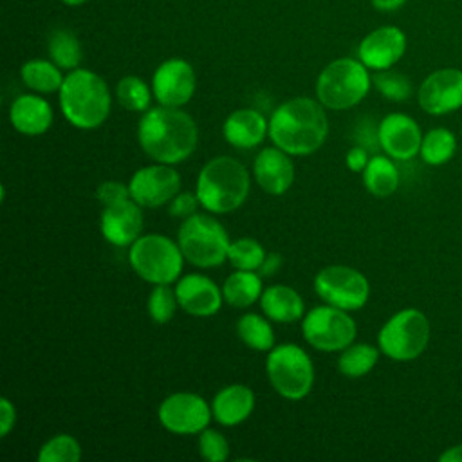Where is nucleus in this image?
<instances>
[{
  "instance_id": "nucleus-1",
  "label": "nucleus",
  "mask_w": 462,
  "mask_h": 462,
  "mask_svg": "<svg viewBox=\"0 0 462 462\" xmlns=\"http://www.w3.org/2000/svg\"><path fill=\"white\" fill-rule=\"evenodd\" d=\"M137 143L155 162L175 166L195 152L199 128L182 108L159 105L143 112L137 123Z\"/></svg>"
},
{
  "instance_id": "nucleus-2",
  "label": "nucleus",
  "mask_w": 462,
  "mask_h": 462,
  "mask_svg": "<svg viewBox=\"0 0 462 462\" xmlns=\"http://www.w3.org/2000/svg\"><path fill=\"white\" fill-rule=\"evenodd\" d=\"M328 135L325 106L312 97L298 96L280 103L269 117V139L292 157L319 150Z\"/></svg>"
},
{
  "instance_id": "nucleus-3",
  "label": "nucleus",
  "mask_w": 462,
  "mask_h": 462,
  "mask_svg": "<svg viewBox=\"0 0 462 462\" xmlns=\"http://www.w3.org/2000/svg\"><path fill=\"white\" fill-rule=\"evenodd\" d=\"M58 99L63 117L79 130L101 126L112 110V94L106 81L90 69L69 70Z\"/></svg>"
},
{
  "instance_id": "nucleus-4",
  "label": "nucleus",
  "mask_w": 462,
  "mask_h": 462,
  "mask_svg": "<svg viewBox=\"0 0 462 462\" xmlns=\"http://www.w3.org/2000/svg\"><path fill=\"white\" fill-rule=\"evenodd\" d=\"M251 189V173L245 164L229 155L209 159L199 171L195 193L200 206L213 213L224 215L238 209Z\"/></svg>"
},
{
  "instance_id": "nucleus-5",
  "label": "nucleus",
  "mask_w": 462,
  "mask_h": 462,
  "mask_svg": "<svg viewBox=\"0 0 462 462\" xmlns=\"http://www.w3.org/2000/svg\"><path fill=\"white\" fill-rule=\"evenodd\" d=\"M368 70L359 58L330 61L316 79V99L328 110H348L359 105L372 87Z\"/></svg>"
},
{
  "instance_id": "nucleus-6",
  "label": "nucleus",
  "mask_w": 462,
  "mask_h": 462,
  "mask_svg": "<svg viewBox=\"0 0 462 462\" xmlns=\"http://www.w3.org/2000/svg\"><path fill=\"white\" fill-rule=\"evenodd\" d=\"M177 242L188 263L200 269H213L227 262L229 235L226 227L208 213H195L184 218L177 231Z\"/></svg>"
},
{
  "instance_id": "nucleus-7",
  "label": "nucleus",
  "mask_w": 462,
  "mask_h": 462,
  "mask_svg": "<svg viewBox=\"0 0 462 462\" xmlns=\"http://www.w3.org/2000/svg\"><path fill=\"white\" fill-rule=\"evenodd\" d=\"M128 262L134 273L152 283H173L180 278L184 267V254L179 242L166 235L148 233L141 235L128 251Z\"/></svg>"
},
{
  "instance_id": "nucleus-8",
  "label": "nucleus",
  "mask_w": 462,
  "mask_h": 462,
  "mask_svg": "<svg viewBox=\"0 0 462 462\" xmlns=\"http://www.w3.org/2000/svg\"><path fill=\"white\" fill-rule=\"evenodd\" d=\"M265 374L274 392L287 401H301L314 386V363L296 343L274 345L267 352Z\"/></svg>"
},
{
  "instance_id": "nucleus-9",
  "label": "nucleus",
  "mask_w": 462,
  "mask_h": 462,
  "mask_svg": "<svg viewBox=\"0 0 462 462\" xmlns=\"http://www.w3.org/2000/svg\"><path fill=\"white\" fill-rule=\"evenodd\" d=\"M430 343V321L419 309H402L381 327L379 350L392 361H413Z\"/></svg>"
},
{
  "instance_id": "nucleus-10",
  "label": "nucleus",
  "mask_w": 462,
  "mask_h": 462,
  "mask_svg": "<svg viewBox=\"0 0 462 462\" xmlns=\"http://www.w3.org/2000/svg\"><path fill=\"white\" fill-rule=\"evenodd\" d=\"M357 325L348 310L334 305H318L301 318L303 339L319 352H341L354 343Z\"/></svg>"
},
{
  "instance_id": "nucleus-11",
  "label": "nucleus",
  "mask_w": 462,
  "mask_h": 462,
  "mask_svg": "<svg viewBox=\"0 0 462 462\" xmlns=\"http://www.w3.org/2000/svg\"><path fill=\"white\" fill-rule=\"evenodd\" d=\"M314 292L328 305L343 310H359L370 296L366 276L348 265H327L314 276Z\"/></svg>"
},
{
  "instance_id": "nucleus-12",
  "label": "nucleus",
  "mask_w": 462,
  "mask_h": 462,
  "mask_svg": "<svg viewBox=\"0 0 462 462\" xmlns=\"http://www.w3.org/2000/svg\"><path fill=\"white\" fill-rule=\"evenodd\" d=\"M159 422L173 435H199L213 419L211 402L193 392H175L162 399Z\"/></svg>"
},
{
  "instance_id": "nucleus-13",
  "label": "nucleus",
  "mask_w": 462,
  "mask_h": 462,
  "mask_svg": "<svg viewBox=\"0 0 462 462\" xmlns=\"http://www.w3.org/2000/svg\"><path fill=\"white\" fill-rule=\"evenodd\" d=\"M130 199L143 208L168 206L180 191V175L171 164L153 162L139 168L128 182Z\"/></svg>"
},
{
  "instance_id": "nucleus-14",
  "label": "nucleus",
  "mask_w": 462,
  "mask_h": 462,
  "mask_svg": "<svg viewBox=\"0 0 462 462\" xmlns=\"http://www.w3.org/2000/svg\"><path fill=\"white\" fill-rule=\"evenodd\" d=\"M195 88V70L184 58H168L153 70L152 90L159 105L180 108L191 101Z\"/></svg>"
},
{
  "instance_id": "nucleus-15",
  "label": "nucleus",
  "mask_w": 462,
  "mask_h": 462,
  "mask_svg": "<svg viewBox=\"0 0 462 462\" xmlns=\"http://www.w3.org/2000/svg\"><path fill=\"white\" fill-rule=\"evenodd\" d=\"M420 108L431 116H444L462 106V70L446 67L431 72L419 87Z\"/></svg>"
},
{
  "instance_id": "nucleus-16",
  "label": "nucleus",
  "mask_w": 462,
  "mask_h": 462,
  "mask_svg": "<svg viewBox=\"0 0 462 462\" xmlns=\"http://www.w3.org/2000/svg\"><path fill=\"white\" fill-rule=\"evenodd\" d=\"M377 143L388 157L410 161L420 152L422 132L411 116L392 112L386 114L377 126Z\"/></svg>"
},
{
  "instance_id": "nucleus-17",
  "label": "nucleus",
  "mask_w": 462,
  "mask_h": 462,
  "mask_svg": "<svg viewBox=\"0 0 462 462\" xmlns=\"http://www.w3.org/2000/svg\"><path fill=\"white\" fill-rule=\"evenodd\" d=\"M143 206H139L134 199H125L121 202L103 206L99 217V231L108 244L117 247L132 245L143 235Z\"/></svg>"
},
{
  "instance_id": "nucleus-18",
  "label": "nucleus",
  "mask_w": 462,
  "mask_h": 462,
  "mask_svg": "<svg viewBox=\"0 0 462 462\" xmlns=\"http://www.w3.org/2000/svg\"><path fill=\"white\" fill-rule=\"evenodd\" d=\"M406 52V34L395 25H383L370 31L357 47V58L370 70L392 69Z\"/></svg>"
},
{
  "instance_id": "nucleus-19",
  "label": "nucleus",
  "mask_w": 462,
  "mask_h": 462,
  "mask_svg": "<svg viewBox=\"0 0 462 462\" xmlns=\"http://www.w3.org/2000/svg\"><path fill=\"white\" fill-rule=\"evenodd\" d=\"M179 307L195 318H209L217 314L224 303L222 287L209 276L200 273H188L175 283Z\"/></svg>"
},
{
  "instance_id": "nucleus-20",
  "label": "nucleus",
  "mask_w": 462,
  "mask_h": 462,
  "mask_svg": "<svg viewBox=\"0 0 462 462\" xmlns=\"http://www.w3.org/2000/svg\"><path fill=\"white\" fill-rule=\"evenodd\" d=\"M287 152L278 146H265L253 161V177L262 191L283 195L294 182V162Z\"/></svg>"
},
{
  "instance_id": "nucleus-21",
  "label": "nucleus",
  "mask_w": 462,
  "mask_h": 462,
  "mask_svg": "<svg viewBox=\"0 0 462 462\" xmlns=\"http://www.w3.org/2000/svg\"><path fill=\"white\" fill-rule=\"evenodd\" d=\"M9 121L18 134L36 137L51 128L54 110L43 96L22 94L9 106Z\"/></svg>"
},
{
  "instance_id": "nucleus-22",
  "label": "nucleus",
  "mask_w": 462,
  "mask_h": 462,
  "mask_svg": "<svg viewBox=\"0 0 462 462\" xmlns=\"http://www.w3.org/2000/svg\"><path fill=\"white\" fill-rule=\"evenodd\" d=\"M222 135L231 146L251 150L269 137V121L254 108H238L224 119Z\"/></svg>"
},
{
  "instance_id": "nucleus-23",
  "label": "nucleus",
  "mask_w": 462,
  "mask_h": 462,
  "mask_svg": "<svg viewBox=\"0 0 462 462\" xmlns=\"http://www.w3.org/2000/svg\"><path fill=\"white\" fill-rule=\"evenodd\" d=\"M254 392L247 384L233 383L215 393L211 401V413L220 426L233 428L249 419L254 410Z\"/></svg>"
},
{
  "instance_id": "nucleus-24",
  "label": "nucleus",
  "mask_w": 462,
  "mask_h": 462,
  "mask_svg": "<svg viewBox=\"0 0 462 462\" xmlns=\"http://www.w3.org/2000/svg\"><path fill=\"white\" fill-rule=\"evenodd\" d=\"M260 309L274 323H296L305 316V301L301 294L283 283H274L263 289Z\"/></svg>"
},
{
  "instance_id": "nucleus-25",
  "label": "nucleus",
  "mask_w": 462,
  "mask_h": 462,
  "mask_svg": "<svg viewBox=\"0 0 462 462\" xmlns=\"http://www.w3.org/2000/svg\"><path fill=\"white\" fill-rule=\"evenodd\" d=\"M262 292H263V283L258 271L235 269L224 280V285H222L224 301L235 309L251 307L253 303L260 301Z\"/></svg>"
},
{
  "instance_id": "nucleus-26",
  "label": "nucleus",
  "mask_w": 462,
  "mask_h": 462,
  "mask_svg": "<svg viewBox=\"0 0 462 462\" xmlns=\"http://www.w3.org/2000/svg\"><path fill=\"white\" fill-rule=\"evenodd\" d=\"M361 175L366 191L374 197H390L399 188V170L386 153L372 155Z\"/></svg>"
},
{
  "instance_id": "nucleus-27",
  "label": "nucleus",
  "mask_w": 462,
  "mask_h": 462,
  "mask_svg": "<svg viewBox=\"0 0 462 462\" xmlns=\"http://www.w3.org/2000/svg\"><path fill=\"white\" fill-rule=\"evenodd\" d=\"M20 78H22V83L36 94L60 92L65 79V76L61 74V69L52 60H43V58H34L25 61L20 67Z\"/></svg>"
},
{
  "instance_id": "nucleus-28",
  "label": "nucleus",
  "mask_w": 462,
  "mask_h": 462,
  "mask_svg": "<svg viewBox=\"0 0 462 462\" xmlns=\"http://www.w3.org/2000/svg\"><path fill=\"white\" fill-rule=\"evenodd\" d=\"M47 52L61 70H74L83 60V47L78 36L67 27H56L49 32Z\"/></svg>"
},
{
  "instance_id": "nucleus-29",
  "label": "nucleus",
  "mask_w": 462,
  "mask_h": 462,
  "mask_svg": "<svg viewBox=\"0 0 462 462\" xmlns=\"http://www.w3.org/2000/svg\"><path fill=\"white\" fill-rule=\"evenodd\" d=\"M236 336L245 346L256 352H269L274 346V330L271 319L265 314H242L236 321Z\"/></svg>"
},
{
  "instance_id": "nucleus-30",
  "label": "nucleus",
  "mask_w": 462,
  "mask_h": 462,
  "mask_svg": "<svg viewBox=\"0 0 462 462\" xmlns=\"http://www.w3.org/2000/svg\"><path fill=\"white\" fill-rule=\"evenodd\" d=\"M379 346L370 343H352L341 350L337 359V370L348 379H359L372 372L379 361Z\"/></svg>"
},
{
  "instance_id": "nucleus-31",
  "label": "nucleus",
  "mask_w": 462,
  "mask_h": 462,
  "mask_svg": "<svg viewBox=\"0 0 462 462\" xmlns=\"http://www.w3.org/2000/svg\"><path fill=\"white\" fill-rule=\"evenodd\" d=\"M457 152V137L451 130L444 126H437L428 130L422 135L420 143V157L426 164L431 166H440L451 161V157Z\"/></svg>"
},
{
  "instance_id": "nucleus-32",
  "label": "nucleus",
  "mask_w": 462,
  "mask_h": 462,
  "mask_svg": "<svg viewBox=\"0 0 462 462\" xmlns=\"http://www.w3.org/2000/svg\"><path fill=\"white\" fill-rule=\"evenodd\" d=\"M153 97L152 87L139 76L128 74L117 81L116 99L128 112H146Z\"/></svg>"
},
{
  "instance_id": "nucleus-33",
  "label": "nucleus",
  "mask_w": 462,
  "mask_h": 462,
  "mask_svg": "<svg viewBox=\"0 0 462 462\" xmlns=\"http://www.w3.org/2000/svg\"><path fill=\"white\" fill-rule=\"evenodd\" d=\"M267 253L263 245L251 236H242L236 240H231L229 251H227V262L235 269H244V271H258L260 265L263 263Z\"/></svg>"
},
{
  "instance_id": "nucleus-34",
  "label": "nucleus",
  "mask_w": 462,
  "mask_h": 462,
  "mask_svg": "<svg viewBox=\"0 0 462 462\" xmlns=\"http://www.w3.org/2000/svg\"><path fill=\"white\" fill-rule=\"evenodd\" d=\"M38 462H79L81 444L69 433H58L45 440L36 455Z\"/></svg>"
},
{
  "instance_id": "nucleus-35",
  "label": "nucleus",
  "mask_w": 462,
  "mask_h": 462,
  "mask_svg": "<svg viewBox=\"0 0 462 462\" xmlns=\"http://www.w3.org/2000/svg\"><path fill=\"white\" fill-rule=\"evenodd\" d=\"M179 307L175 287L171 283H159L153 285L148 296V314L153 323L164 325L170 323L175 316V310Z\"/></svg>"
},
{
  "instance_id": "nucleus-36",
  "label": "nucleus",
  "mask_w": 462,
  "mask_h": 462,
  "mask_svg": "<svg viewBox=\"0 0 462 462\" xmlns=\"http://www.w3.org/2000/svg\"><path fill=\"white\" fill-rule=\"evenodd\" d=\"M372 83L383 97L395 103L406 101L411 96V81L408 79V76L392 69L377 70L372 76Z\"/></svg>"
},
{
  "instance_id": "nucleus-37",
  "label": "nucleus",
  "mask_w": 462,
  "mask_h": 462,
  "mask_svg": "<svg viewBox=\"0 0 462 462\" xmlns=\"http://www.w3.org/2000/svg\"><path fill=\"white\" fill-rule=\"evenodd\" d=\"M229 442L227 439L213 428H206L199 433V453L208 462H224L229 458Z\"/></svg>"
},
{
  "instance_id": "nucleus-38",
  "label": "nucleus",
  "mask_w": 462,
  "mask_h": 462,
  "mask_svg": "<svg viewBox=\"0 0 462 462\" xmlns=\"http://www.w3.org/2000/svg\"><path fill=\"white\" fill-rule=\"evenodd\" d=\"M200 206V200L197 197V193H191V191H179L170 202H168V213L175 218H188L191 215L197 213Z\"/></svg>"
},
{
  "instance_id": "nucleus-39",
  "label": "nucleus",
  "mask_w": 462,
  "mask_h": 462,
  "mask_svg": "<svg viewBox=\"0 0 462 462\" xmlns=\"http://www.w3.org/2000/svg\"><path fill=\"white\" fill-rule=\"evenodd\" d=\"M96 199L103 206H110L116 202H121L125 199H130L128 184H123L119 180H105L96 188Z\"/></svg>"
},
{
  "instance_id": "nucleus-40",
  "label": "nucleus",
  "mask_w": 462,
  "mask_h": 462,
  "mask_svg": "<svg viewBox=\"0 0 462 462\" xmlns=\"http://www.w3.org/2000/svg\"><path fill=\"white\" fill-rule=\"evenodd\" d=\"M368 161H370V157H368L366 148H365V146H359V144L352 146V148L346 152V155H345V164H346V168H348L350 171H354V173H363V170L366 168Z\"/></svg>"
},
{
  "instance_id": "nucleus-41",
  "label": "nucleus",
  "mask_w": 462,
  "mask_h": 462,
  "mask_svg": "<svg viewBox=\"0 0 462 462\" xmlns=\"http://www.w3.org/2000/svg\"><path fill=\"white\" fill-rule=\"evenodd\" d=\"M14 424H16V408L7 397H2L0 399V437H7L14 428Z\"/></svg>"
},
{
  "instance_id": "nucleus-42",
  "label": "nucleus",
  "mask_w": 462,
  "mask_h": 462,
  "mask_svg": "<svg viewBox=\"0 0 462 462\" xmlns=\"http://www.w3.org/2000/svg\"><path fill=\"white\" fill-rule=\"evenodd\" d=\"M282 262H283V260H282V254H280V253H267L263 263H262L260 269H258V274H260L262 278L273 276V274L282 267Z\"/></svg>"
},
{
  "instance_id": "nucleus-43",
  "label": "nucleus",
  "mask_w": 462,
  "mask_h": 462,
  "mask_svg": "<svg viewBox=\"0 0 462 462\" xmlns=\"http://www.w3.org/2000/svg\"><path fill=\"white\" fill-rule=\"evenodd\" d=\"M370 2H372V5H374L377 11L392 13V11L401 9L408 0H370Z\"/></svg>"
},
{
  "instance_id": "nucleus-44",
  "label": "nucleus",
  "mask_w": 462,
  "mask_h": 462,
  "mask_svg": "<svg viewBox=\"0 0 462 462\" xmlns=\"http://www.w3.org/2000/svg\"><path fill=\"white\" fill-rule=\"evenodd\" d=\"M440 462H462V444H457L453 448H448L440 457Z\"/></svg>"
},
{
  "instance_id": "nucleus-45",
  "label": "nucleus",
  "mask_w": 462,
  "mask_h": 462,
  "mask_svg": "<svg viewBox=\"0 0 462 462\" xmlns=\"http://www.w3.org/2000/svg\"><path fill=\"white\" fill-rule=\"evenodd\" d=\"M65 5H70V7H78V5H83L87 0H61Z\"/></svg>"
}]
</instances>
